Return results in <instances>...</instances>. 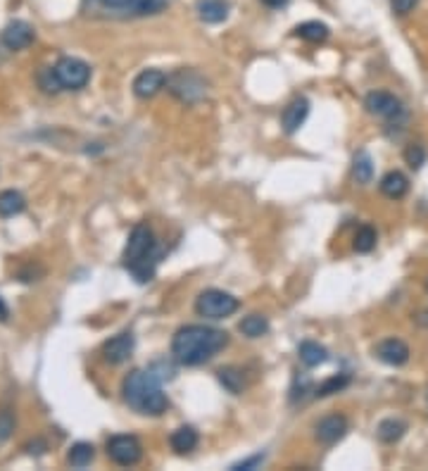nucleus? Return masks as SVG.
<instances>
[{
  "instance_id": "obj_1",
  "label": "nucleus",
  "mask_w": 428,
  "mask_h": 471,
  "mask_svg": "<svg viewBox=\"0 0 428 471\" xmlns=\"http://www.w3.org/2000/svg\"><path fill=\"white\" fill-rule=\"evenodd\" d=\"M229 345V333L203 324H188L174 333L172 355L179 364L198 366L222 352Z\"/></svg>"
},
{
  "instance_id": "obj_2",
  "label": "nucleus",
  "mask_w": 428,
  "mask_h": 471,
  "mask_svg": "<svg viewBox=\"0 0 428 471\" xmlns=\"http://www.w3.org/2000/svg\"><path fill=\"white\" fill-rule=\"evenodd\" d=\"M124 402L138 414L160 417L170 407V400L162 392V378L153 369H133L121 383Z\"/></svg>"
},
{
  "instance_id": "obj_3",
  "label": "nucleus",
  "mask_w": 428,
  "mask_h": 471,
  "mask_svg": "<svg viewBox=\"0 0 428 471\" xmlns=\"http://www.w3.org/2000/svg\"><path fill=\"white\" fill-rule=\"evenodd\" d=\"M162 257L157 238L150 231V226L138 224L133 226L129 243L124 248V267L138 284H148L155 277V267Z\"/></svg>"
},
{
  "instance_id": "obj_4",
  "label": "nucleus",
  "mask_w": 428,
  "mask_h": 471,
  "mask_svg": "<svg viewBox=\"0 0 428 471\" xmlns=\"http://www.w3.org/2000/svg\"><path fill=\"white\" fill-rule=\"evenodd\" d=\"M167 88L174 98H179L186 105L203 100L207 95V81L196 69H177L174 74L167 76Z\"/></svg>"
},
{
  "instance_id": "obj_5",
  "label": "nucleus",
  "mask_w": 428,
  "mask_h": 471,
  "mask_svg": "<svg viewBox=\"0 0 428 471\" xmlns=\"http://www.w3.org/2000/svg\"><path fill=\"white\" fill-rule=\"evenodd\" d=\"M364 107L369 115L381 117V120H386L391 127L407 122V107L402 105L400 98H395L393 93H388V91H371V93L364 98Z\"/></svg>"
},
{
  "instance_id": "obj_6",
  "label": "nucleus",
  "mask_w": 428,
  "mask_h": 471,
  "mask_svg": "<svg viewBox=\"0 0 428 471\" xmlns=\"http://www.w3.org/2000/svg\"><path fill=\"white\" fill-rule=\"evenodd\" d=\"M238 310V298L219 288H207L196 300V312L205 319H226Z\"/></svg>"
},
{
  "instance_id": "obj_7",
  "label": "nucleus",
  "mask_w": 428,
  "mask_h": 471,
  "mask_svg": "<svg viewBox=\"0 0 428 471\" xmlns=\"http://www.w3.org/2000/svg\"><path fill=\"white\" fill-rule=\"evenodd\" d=\"M50 69H53L60 91H81L90 81V67L79 57H60Z\"/></svg>"
},
{
  "instance_id": "obj_8",
  "label": "nucleus",
  "mask_w": 428,
  "mask_h": 471,
  "mask_svg": "<svg viewBox=\"0 0 428 471\" xmlns=\"http://www.w3.org/2000/svg\"><path fill=\"white\" fill-rule=\"evenodd\" d=\"M107 457L119 467H133L143 457V445L136 436H112L107 441Z\"/></svg>"
},
{
  "instance_id": "obj_9",
  "label": "nucleus",
  "mask_w": 428,
  "mask_h": 471,
  "mask_svg": "<svg viewBox=\"0 0 428 471\" xmlns=\"http://www.w3.org/2000/svg\"><path fill=\"white\" fill-rule=\"evenodd\" d=\"M100 8L121 12V15H133V17H148V15H160L167 8V0H93Z\"/></svg>"
},
{
  "instance_id": "obj_10",
  "label": "nucleus",
  "mask_w": 428,
  "mask_h": 471,
  "mask_svg": "<svg viewBox=\"0 0 428 471\" xmlns=\"http://www.w3.org/2000/svg\"><path fill=\"white\" fill-rule=\"evenodd\" d=\"M376 357L388 366H402L410 362V345L400 338H386L376 345Z\"/></svg>"
},
{
  "instance_id": "obj_11",
  "label": "nucleus",
  "mask_w": 428,
  "mask_h": 471,
  "mask_svg": "<svg viewBox=\"0 0 428 471\" xmlns=\"http://www.w3.org/2000/svg\"><path fill=\"white\" fill-rule=\"evenodd\" d=\"M0 41H3L5 48H10V50H24L34 43V29H31V24L22 22V19H15V22H10L3 29Z\"/></svg>"
},
{
  "instance_id": "obj_12",
  "label": "nucleus",
  "mask_w": 428,
  "mask_h": 471,
  "mask_svg": "<svg viewBox=\"0 0 428 471\" xmlns=\"http://www.w3.org/2000/svg\"><path fill=\"white\" fill-rule=\"evenodd\" d=\"M133 333L131 331H124V333H117L114 338H109L105 345H102V355H105V362L109 364H121L126 362L129 357H131L133 352Z\"/></svg>"
},
{
  "instance_id": "obj_13",
  "label": "nucleus",
  "mask_w": 428,
  "mask_h": 471,
  "mask_svg": "<svg viewBox=\"0 0 428 471\" xmlns=\"http://www.w3.org/2000/svg\"><path fill=\"white\" fill-rule=\"evenodd\" d=\"M316 441L323 445H335L347 434V419L343 414H328L316 424Z\"/></svg>"
},
{
  "instance_id": "obj_14",
  "label": "nucleus",
  "mask_w": 428,
  "mask_h": 471,
  "mask_svg": "<svg viewBox=\"0 0 428 471\" xmlns=\"http://www.w3.org/2000/svg\"><path fill=\"white\" fill-rule=\"evenodd\" d=\"M165 86H167V74L162 69H145L133 78V93L143 98V100L157 95Z\"/></svg>"
},
{
  "instance_id": "obj_15",
  "label": "nucleus",
  "mask_w": 428,
  "mask_h": 471,
  "mask_svg": "<svg viewBox=\"0 0 428 471\" xmlns=\"http://www.w3.org/2000/svg\"><path fill=\"white\" fill-rule=\"evenodd\" d=\"M307 115H309L307 98H295L281 115V127L285 134H295V131L304 124V120H307Z\"/></svg>"
},
{
  "instance_id": "obj_16",
  "label": "nucleus",
  "mask_w": 428,
  "mask_h": 471,
  "mask_svg": "<svg viewBox=\"0 0 428 471\" xmlns=\"http://www.w3.org/2000/svg\"><path fill=\"white\" fill-rule=\"evenodd\" d=\"M381 193L391 200H400L405 198L407 191H410V179H407L402 172H388L384 179H381Z\"/></svg>"
},
{
  "instance_id": "obj_17",
  "label": "nucleus",
  "mask_w": 428,
  "mask_h": 471,
  "mask_svg": "<svg viewBox=\"0 0 428 471\" xmlns=\"http://www.w3.org/2000/svg\"><path fill=\"white\" fill-rule=\"evenodd\" d=\"M198 15L207 24H219L229 17V3L226 0H200Z\"/></svg>"
},
{
  "instance_id": "obj_18",
  "label": "nucleus",
  "mask_w": 428,
  "mask_h": 471,
  "mask_svg": "<svg viewBox=\"0 0 428 471\" xmlns=\"http://www.w3.org/2000/svg\"><path fill=\"white\" fill-rule=\"evenodd\" d=\"M170 443H172L174 453L186 455V453H191V450L198 448V431L193 426H181L172 434Z\"/></svg>"
},
{
  "instance_id": "obj_19",
  "label": "nucleus",
  "mask_w": 428,
  "mask_h": 471,
  "mask_svg": "<svg viewBox=\"0 0 428 471\" xmlns=\"http://www.w3.org/2000/svg\"><path fill=\"white\" fill-rule=\"evenodd\" d=\"M405 434H407V424L402 421V419H395V417L384 419V421L379 424V429H376V436H379V441L388 443V445L398 443Z\"/></svg>"
},
{
  "instance_id": "obj_20",
  "label": "nucleus",
  "mask_w": 428,
  "mask_h": 471,
  "mask_svg": "<svg viewBox=\"0 0 428 471\" xmlns=\"http://www.w3.org/2000/svg\"><path fill=\"white\" fill-rule=\"evenodd\" d=\"M300 359L304 366H319L328 359V350L323 348V345L314 343V340H304V343H300Z\"/></svg>"
},
{
  "instance_id": "obj_21",
  "label": "nucleus",
  "mask_w": 428,
  "mask_h": 471,
  "mask_svg": "<svg viewBox=\"0 0 428 471\" xmlns=\"http://www.w3.org/2000/svg\"><path fill=\"white\" fill-rule=\"evenodd\" d=\"M295 36H300L309 43H321L328 38V26L323 22H314V19L312 22H302L295 26Z\"/></svg>"
},
{
  "instance_id": "obj_22",
  "label": "nucleus",
  "mask_w": 428,
  "mask_h": 471,
  "mask_svg": "<svg viewBox=\"0 0 428 471\" xmlns=\"http://www.w3.org/2000/svg\"><path fill=\"white\" fill-rule=\"evenodd\" d=\"M27 207V200L19 191H3L0 193V217H15Z\"/></svg>"
},
{
  "instance_id": "obj_23",
  "label": "nucleus",
  "mask_w": 428,
  "mask_h": 471,
  "mask_svg": "<svg viewBox=\"0 0 428 471\" xmlns=\"http://www.w3.org/2000/svg\"><path fill=\"white\" fill-rule=\"evenodd\" d=\"M352 174L359 183H371L374 179V160L367 150H359L352 160Z\"/></svg>"
},
{
  "instance_id": "obj_24",
  "label": "nucleus",
  "mask_w": 428,
  "mask_h": 471,
  "mask_svg": "<svg viewBox=\"0 0 428 471\" xmlns=\"http://www.w3.org/2000/svg\"><path fill=\"white\" fill-rule=\"evenodd\" d=\"M238 329H241L243 336H248V338H262V336H267L269 322L262 317V314H250V317H245L243 322L238 324Z\"/></svg>"
},
{
  "instance_id": "obj_25",
  "label": "nucleus",
  "mask_w": 428,
  "mask_h": 471,
  "mask_svg": "<svg viewBox=\"0 0 428 471\" xmlns=\"http://www.w3.org/2000/svg\"><path fill=\"white\" fill-rule=\"evenodd\" d=\"M93 457H95L93 445L90 443H76V445H71L69 448L67 460L74 469H83V467H88V464L93 462Z\"/></svg>"
},
{
  "instance_id": "obj_26",
  "label": "nucleus",
  "mask_w": 428,
  "mask_h": 471,
  "mask_svg": "<svg viewBox=\"0 0 428 471\" xmlns=\"http://www.w3.org/2000/svg\"><path fill=\"white\" fill-rule=\"evenodd\" d=\"M219 383L229 392H233V395H238V392H243L245 388L243 371L236 369V366H224V369H219Z\"/></svg>"
},
{
  "instance_id": "obj_27",
  "label": "nucleus",
  "mask_w": 428,
  "mask_h": 471,
  "mask_svg": "<svg viewBox=\"0 0 428 471\" xmlns=\"http://www.w3.org/2000/svg\"><path fill=\"white\" fill-rule=\"evenodd\" d=\"M355 250L357 252H371L376 248V228L374 226H359L355 233Z\"/></svg>"
},
{
  "instance_id": "obj_28",
  "label": "nucleus",
  "mask_w": 428,
  "mask_h": 471,
  "mask_svg": "<svg viewBox=\"0 0 428 471\" xmlns=\"http://www.w3.org/2000/svg\"><path fill=\"white\" fill-rule=\"evenodd\" d=\"M347 383H350L347 374H335V376L326 378V381L314 390V395L316 397H328V395H333V392H340L343 388H347Z\"/></svg>"
},
{
  "instance_id": "obj_29",
  "label": "nucleus",
  "mask_w": 428,
  "mask_h": 471,
  "mask_svg": "<svg viewBox=\"0 0 428 471\" xmlns=\"http://www.w3.org/2000/svg\"><path fill=\"white\" fill-rule=\"evenodd\" d=\"M405 162L410 165L412 169H421L426 165V148L421 146V143H412V146H407L405 150Z\"/></svg>"
},
{
  "instance_id": "obj_30",
  "label": "nucleus",
  "mask_w": 428,
  "mask_h": 471,
  "mask_svg": "<svg viewBox=\"0 0 428 471\" xmlns=\"http://www.w3.org/2000/svg\"><path fill=\"white\" fill-rule=\"evenodd\" d=\"M307 392H314L312 390V381H309L307 376H297L293 388H290V402H302L304 397H307Z\"/></svg>"
},
{
  "instance_id": "obj_31",
  "label": "nucleus",
  "mask_w": 428,
  "mask_h": 471,
  "mask_svg": "<svg viewBox=\"0 0 428 471\" xmlns=\"http://www.w3.org/2000/svg\"><path fill=\"white\" fill-rule=\"evenodd\" d=\"M15 431V414L10 407H0V443H5Z\"/></svg>"
},
{
  "instance_id": "obj_32",
  "label": "nucleus",
  "mask_w": 428,
  "mask_h": 471,
  "mask_svg": "<svg viewBox=\"0 0 428 471\" xmlns=\"http://www.w3.org/2000/svg\"><path fill=\"white\" fill-rule=\"evenodd\" d=\"M262 462H264V455L259 453V455H255V457H248V460H243V462H238V464H233V471H243V469H257V467H262Z\"/></svg>"
},
{
  "instance_id": "obj_33",
  "label": "nucleus",
  "mask_w": 428,
  "mask_h": 471,
  "mask_svg": "<svg viewBox=\"0 0 428 471\" xmlns=\"http://www.w3.org/2000/svg\"><path fill=\"white\" fill-rule=\"evenodd\" d=\"M393 3V12H398V15H407V12H412L417 8L419 0H391Z\"/></svg>"
},
{
  "instance_id": "obj_34",
  "label": "nucleus",
  "mask_w": 428,
  "mask_h": 471,
  "mask_svg": "<svg viewBox=\"0 0 428 471\" xmlns=\"http://www.w3.org/2000/svg\"><path fill=\"white\" fill-rule=\"evenodd\" d=\"M262 3L267 5V8H283L288 0H262Z\"/></svg>"
},
{
  "instance_id": "obj_35",
  "label": "nucleus",
  "mask_w": 428,
  "mask_h": 471,
  "mask_svg": "<svg viewBox=\"0 0 428 471\" xmlns=\"http://www.w3.org/2000/svg\"><path fill=\"white\" fill-rule=\"evenodd\" d=\"M8 317H10V310H8V305L3 303V298H0V322H5Z\"/></svg>"
},
{
  "instance_id": "obj_36",
  "label": "nucleus",
  "mask_w": 428,
  "mask_h": 471,
  "mask_svg": "<svg viewBox=\"0 0 428 471\" xmlns=\"http://www.w3.org/2000/svg\"><path fill=\"white\" fill-rule=\"evenodd\" d=\"M426 288H428V286H426Z\"/></svg>"
}]
</instances>
